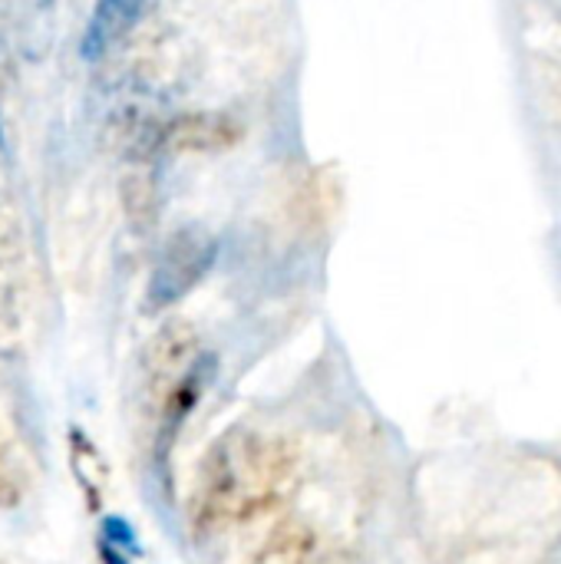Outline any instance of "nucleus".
<instances>
[{
  "label": "nucleus",
  "instance_id": "f257e3e1",
  "mask_svg": "<svg viewBox=\"0 0 561 564\" xmlns=\"http://www.w3.org/2000/svg\"><path fill=\"white\" fill-rule=\"evenodd\" d=\"M99 542H106L109 549H116V552H122V555H142V545H139V535H136V529L122 519V516H103L99 519Z\"/></svg>",
  "mask_w": 561,
  "mask_h": 564
},
{
  "label": "nucleus",
  "instance_id": "f03ea898",
  "mask_svg": "<svg viewBox=\"0 0 561 564\" xmlns=\"http://www.w3.org/2000/svg\"><path fill=\"white\" fill-rule=\"evenodd\" d=\"M99 558H103V564H129V555H122V552L109 549L106 542H99Z\"/></svg>",
  "mask_w": 561,
  "mask_h": 564
}]
</instances>
